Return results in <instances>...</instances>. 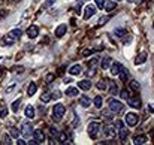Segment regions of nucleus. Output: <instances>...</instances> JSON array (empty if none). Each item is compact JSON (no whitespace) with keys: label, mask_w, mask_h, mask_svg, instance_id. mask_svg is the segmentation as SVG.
<instances>
[{"label":"nucleus","mask_w":154,"mask_h":145,"mask_svg":"<svg viewBox=\"0 0 154 145\" xmlns=\"http://www.w3.org/2000/svg\"><path fill=\"white\" fill-rule=\"evenodd\" d=\"M100 132H102V124L99 121H93V123H90L87 126V133L90 135V138H93V139H96L99 136Z\"/></svg>","instance_id":"obj_1"},{"label":"nucleus","mask_w":154,"mask_h":145,"mask_svg":"<svg viewBox=\"0 0 154 145\" xmlns=\"http://www.w3.org/2000/svg\"><path fill=\"white\" fill-rule=\"evenodd\" d=\"M65 114H66V106L65 105H61V103L54 105V108H53V120L54 121H61V118H63Z\"/></svg>","instance_id":"obj_2"},{"label":"nucleus","mask_w":154,"mask_h":145,"mask_svg":"<svg viewBox=\"0 0 154 145\" xmlns=\"http://www.w3.org/2000/svg\"><path fill=\"white\" fill-rule=\"evenodd\" d=\"M108 105H109V109H111L114 114L121 112V111H123V108H124V105H123L120 100H117V99H109Z\"/></svg>","instance_id":"obj_3"},{"label":"nucleus","mask_w":154,"mask_h":145,"mask_svg":"<svg viewBox=\"0 0 154 145\" xmlns=\"http://www.w3.org/2000/svg\"><path fill=\"white\" fill-rule=\"evenodd\" d=\"M96 14V6L94 5H87L84 8V20H90L91 17H94Z\"/></svg>","instance_id":"obj_4"},{"label":"nucleus","mask_w":154,"mask_h":145,"mask_svg":"<svg viewBox=\"0 0 154 145\" xmlns=\"http://www.w3.org/2000/svg\"><path fill=\"white\" fill-rule=\"evenodd\" d=\"M33 126H32V123L30 121H25V123H23V126H21V133L24 135V136H30L32 133H33Z\"/></svg>","instance_id":"obj_5"},{"label":"nucleus","mask_w":154,"mask_h":145,"mask_svg":"<svg viewBox=\"0 0 154 145\" xmlns=\"http://www.w3.org/2000/svg\"><path fill=\"white\" fill-rule=\"evenodd\" d=\"M138 115L135 114V112H129V114H126V123L129 124L130 127H133V126H136L138 124Z\"/></svg>","instance_id":"obj_6"},{"label":"nucleus","mask_w":154,"mask_h":145,"mask_svg":"<svg viewBox=\"0 0 154 145\" xmlns=\"http://www.w3.org/2000/svg\"><path fill=\"white\" fill-rule=\"evenodd\" d=\"M141 103H142V102H141V99L136 96V97H129V99H127V105H129V106L130 108H133V109H139L141 108Z\"/></svg>","instance_id":"obj_7"},{"label":"nucleus","mask_w":154,"mask_h":145,"mask_svg":"<svg viewBox=\"0 0 154 145\" xmlns=\"http://www.w3.org/2000/svg\"><path fill=\"white\" fill-rule=\"evenodd\" d=\"M33 138H34V141L37 144H42L45 141V135H44V132L41 129H34L33 130Z\"/></svg>","instance_id":"obj_8"},{"label":"nucleus","mask_w":154,"mask_h":145,"mask_svg":"<svg viewBox=\"0 0 154 145\" xmlns=\"http://www.w3.org/2000/svg\"><path fill=\"white\" fill-rule=\"evenodd\" d=\"M27 36L30 37V39H34V37H37V34H39V29H37V25H29V29H27Z\"/></svg>","instance_id":"obj_9"},{"label":"nucleus","mask_w":154,"mask_h":145,"mask_svg":"<svg viewBox=\"0 0 154 145\" xmlns=\"http://www.w3.org/2000/svg\"><path fill=\"white\" fill-rule=\"evenodd\" d=\"M66 32H68V25L66 24H60L58 27L56 29L54 34H56V37H63V36L66 34Z\"/></svg>","instance_id":"obj_10"},{"label":"nucleus","mask_w":154,"mask_h":145,"mask_svg":"<svg viewBox=\"0 0 154 145\" xmlns=\"http://www.w3.org/2000/svg\"><path fill=\"white\" fill-rule=\"evenodd\" d=\"M121 68L123 66L120 64V63H117V61H114V63H111V66H109V72H111V75H118L120 73V70H121Z\"/></svg>","instance_id":"obj_11"},{"label":"nucleus","mask_w":154,"mask_h":145,"mask_svg":"<svg viewBox=\"0 0 154 145\" xmlns=\"http://www.w3.org/2000/svg\"><path fill=\"white\" fill-rule=\"evenodd\" d=\"M82 72V66L81 64H72L70 68H69V73L72 76H76V75H79Z\"/></svg>","instance_id":"obj_12"},{"label":"nucleus","mask_w":154,"mask_h":145,"mask_svg":"<svg viewBox=\"0 0 154 145\" xmlns=\"http://www.w3.org/2000/svg\"><path fill=\"white\" fill-rule=\"evenodd\" d=\"M79 105L82 108H88L90 105H91V99H90L87 94H81V97H79Z\"/></svg>","instance_id":"obj_13"},{"label":"nucleus","mask_w":154,"mask_h":145,"mask_svg":"<svg viewBox=\"0 0 154 145\" xmlns=\"http://www.w3.org/2000/svg\"><path fill=\"white\" fill-rule=\"evenodd\" d=\"M78 88H81V90H84V91H88L90 88H91V81H90V80H82V81H79V82H78Z\"/></svg>","instance_id":"obj_14"},{"label":"nucleus","mask_w":154,"mask_h":145,"mask_svg":"<svg viewBox=\"0 0 154 145\" xmlns=\"http://www.w3.org/2000/svg\"><path fill=\"white\" fill-rule=\"evenodd\" d=\"M105 136L106 138H115V135H117V130H115V126H108L105 129Z\"/></svg>","instance_id":"obj_15"},{"label":"nucleus","mask_w":154,"mask_h":145,"mask_svg":"<svg viewBox=\"0 0 154 145\" xmlns=\"http://www.w3.org/2000/svg\"><path fill=\"white\" fill-rule=\"evenodd\" d=\"M111 63H112V58H111V57H103V58L99 61V64H100L102 69H109Z\"/></svg>","instance_id":"obj_16"},{"label":"nucleus","mask_w":154,"mask_h":145,"mask_svg":"<svg viewBox=\"0 0 154 145\" xmlns=\"http://www.w3.org/2000/svg\"><path fill=\"white\" fill-rule=\"evenodd\" d=\"M24 114H25V118H34V114H36L34 106H32V105H27V106H25Z\"/></svg>","instance_id":"obj_17"},{"label":"nucleus","mask_w":154,"mask_h":145,"mask_svg":"<svg viewBox=\"0 0 154 145\" xmlns=\"http://www.w3.org/2000/svg\"><path fill=\"white\" fill-rule=\"evenodd\" d=\"M12 39H15V41H18V39L21 37V34H23V32H21V29H12L9 33H8Z\"/></svg>","instance_id":"obj_18"},{"label":"nucleus","mask_w":154,"mask_h":145,"mask_svg":"<svg viewBox=\"0 0 154 145\" xmlns=\"http://www.w3.org/2000/svg\"><path fill=\"white\" fill-rule=\"evenodd\" d=\"M147 57H148L147 52H141V54L135 58V64H136V66H138V64H144V63L147 61Z\"/></svg>","instance_id":"obj_19"},{"label":"nucleus","mask_w":154,"mask_h":145,"mask_svg":"<svg viewBox=\"0 0 154 145\" xmlns=\"http://www.w3.org/2000/svg\"><path fill=\"white\" fill-rule=\"evenodd\" d=\"M147 142V136L145 135H136L135 138H133V144L135 145H142V144H145Z\"/></svg>","instance_id":"obj_20"},{"label":"nucleus","mask_w":154,"mask_h":145,"mask_svg":"<svg viewBox=\"0 0 154 145\" xmlns=\"http://www.w3.org/2000/svg\"><path fill=\"white\" fill-rule=\"evenodd\" d=\"M118 136H120V139H121V141H126V139H127V136H129V130H127L126 127L118 129Z\"/></svg>","instance_id":"obj_21"},{"label":"nucleus","mask_w":154,"mask_h":145,"mask_svg":"<svg viewBox=\"0 0 154 145\" xmlns=\"http://www.w3.org/2000/svg\"><path fill=\"white\" fill-rule=\"evenodd\" d=\"M36 91H37L36 82H30L29 87H27V94H29V96H33V94H36Z\"/></svg>","instance_id":"obj_22"},{"label":"nucleus","mask_w":154,"mask_h":145,"mask_svg":"<svg viewBox=\"0 0 154 145\" xmlns=\"http://www.w3.org/2000/svg\"><path fill=\"white\" fill-rule=\"evenodd\" d=\"M120 80L123 81V82H126V81H129V72H127V69H124V68H121V70H120Z\"/></svg>","instance_id":"obj_23"},{"label":"nucleus","mask_w":154,"mask_h":145,"mask_svg":"<svg viewBox=\"0 0 154 145\" xmlns=\"http://www.w3.org/2000/svg\"><path fill=\"white\" fill-rule=\"evenodd\" d=\"M66 94H68L69 97H73V96H78L79 91H78V88H76V87H69V88L66 90Z\"/></svg>","instance_id":"obj_24"},{"label":"nucleus","mask_w":154,"mask_h":145,"mask_svg":"<svg viewBox=\"0 0 154 145\" xmlns=\"http://www.w3.org/2000/svg\"><path fill=\"white\" fill-rule=\"evenodd\" d=\"M20 133H21V130H18L17 127H11V129H9V135H11V138L18 139V138H20Z\"/></svg>","instance_id":"obj_25"},{"label":"nucleus","mask_w":154,"mask_h":145,"mask_svg":"<svg viewBox=\"0 0 154 145\" xmlns=\"http://www.w3.org/2000/svg\"><path fill=\"white\" fill-rule=\"evenodd\" d=\"M102 115H103L105 120H112L114 118V112L111 109H105V111H102Z\"/></svg>","instance_id":"obj_26"},{"label":"nucleus","mask_w":154,"mask_h":145,"mask_svg":"<svg viewBox=\"0 0 154 145\" xmlns=\"http://www.w3.org/2000/svg\"><path fill=\"white\" fill-rule=\"evenodd\" d=\"M93 103L96 108H102V105H103V99H102V96H96L93 99Z\"/></svg>","instance_id":"obj_27"},{"label":"nucleus","mask_w":154,"mask_h":145,"mask_svg":"<svg viewBox=\"0 0 154 145\" xmlns=\"http://www.w3.org/2000/svg\"><path fill=\"white\" fill-rule=\"evenodd\" d=\"M2 42H3L5 45H12V44H15L17 41H15V39H12V37H11L9 34H6V36H5L3 39H2Z\"/></svg>","instance_id":"obj_28"},{"label":"nucleus","mask_w":154,"mask_h":145,"mask_svg":"<svg viewBox=\"0 0 154 145\" xmlns=\"http://www.w3.org/2000/svg\"><path fill=\"white\" fill-rule=\"evenodd\" d=\"M51 99H53V96H51L49 93H42V94H41V102H42V103H48Z\"/></svg>","instance_id":"obj_29"},{"label":"nucleus","mask_w":154,"mask_h":145,"mask_svg":"<svg viewBox=\"0 0 154 145\" xmlns=\"http://www.w3.org/2000/svg\"><path fill=\"white\" fill-rule=\"evenodd\" d=\"M114 34L117 36V37H124V36L127 34V32H126L124 29H115V30H114Z\"/></svg>","instance_id":"obj_30"},{"label":"nucleus","mask_w":154,"mask_h":145,"mask_svg":"<svg viewBox=\"0 0 154 145\" xmlns=\"http://www.w3.org/2000/svg\"><path fill=\"white\" fill-rule=\"evenodd\" d=\"M20 105H21V99H18V100H15L14 103H12V112H18V109H20Z\"/></svg>","instance_id":"obj_31"},{"label":"nucleus","mask_w":154,"mask_h":145,"mask_svg":"<svg viewBox=\"0 0 154 145\" xmlns=\"http://www.w3.org/2000/svg\"><path fill=\"white\" fill-rule=\"evenodd\" d=\"M129 85H130V88H132L133 91H139V90H141V85H139L138 81H130Z\"/></svg>","instance_id":"obj_32"},{"label":"nucleus","mask_w":154,"mask_h":145,"mask_svg":"<svg viewBox=\"0 0 154 145\" xmlns=\"http://www.w3.org/2000/svg\"><path fill=\"white\" fill-rule=\"evenodd\" d=\"M109 93L111 94H118V87H117V84H115V82H111V88H109Z\"/></svg>","instance_id":"obj_33"},{"label":"nucleus","mask_w":154,"mask_h":145,"mask_svg":"<svg viewBox=\"0 0 154 145\" xmlns=\"http://www.w3.org/2000/svg\"><path fill=\"white\" fill-rule=\"evenodd\" d=\"M120 97H121L123 100H127V99H129V97H130L129 90H126V88H124V90H121V91H120Z\"/></svg>","instance_id":"obj_34"},{"label":"nucleus","mask_w":154,"mask_h":145,"mask_svg":"<svg viewBox=\"0 0 154 145\" xmlns=\"http://www.w3.org/2000/svg\"><path fill=\"white\" fill-rule=\"evenodd\" d=\"M115 6H117V5H115V2H114V0H112V2H105V9L106 11H112V9H115Z\"/></svg>","instance_id":"obj_35"},{"label":"nucleus","mask_w":154,"mask_h":145,"mask_svg":"<svg viewBox=\"0 0 154 145\" xmlns=\"http://www.w3.org/2000/svg\"><path fill=\"white\" fill-rule=\"evenodd\" d=\"M15 87H17V82H15V81H11V82L8 84V87L5 88V90H6V93H11V91L14 90Z\"/></svg>","instance_id":"obj_36"},{"label":"nucleus","mask_w":154,"mask_h":145,"mask_svg":"<svg viewBox=\"0 0 154 145\" xmlns=\"http://www.w3.org/2000/svg\"><path fill=\"white\" fill-rule=\"evenodd\" d=\"M49 133L57 139V138H58V135H60V132H58V129H56V127H49Z\"/></svg>","instance_id":"obj_37"},{"label":"nucleus","mask_w":154,"mask_h":145,"mask_svg":"<svg viewBox=\"0 0 154 145\" xmlns=\"http://www.w3.org/2000/svg\"><path fill=\"white\" fill-rule=\"evenodd\" d=\"M97 63H99V58H97V57L91 58V60L88 61V68H96V66H97Z\"/></svg>","instance_id":"obj_38"},{"label":"nucleus","mask_w":154,"mask_h":145,"mask_svg":"<svg viewBox=\"0 0 154 145\" xmlns=\"http://www.w3.org/2000/svg\"><path fill=\"white\" fill-rule=\"evenodd\" d=\"M97 88H99V90H106V80L97 82Z\"/></svg>","instance_id":"obj_39"},{"label":"nucleus","mask_w":154,"mask_h":145,"mask_svg":"<svg viewBox=\"0 0 154 145\" xmlns=\"http://www.w3.org/2000/svg\"><path fill=\"white\" fill-rule=\"evenodd\" d=\"M106 21H109V17H102V18L97 21V24H99V25H103V24H106Z\"/></svg>","instance_id":"obj_40"},{"label":"nucleus","mask_w":154,"mask_h":145,"mask_svg":"<svg viewBox=\"0 0 154 145\" xmlns=\"http://www.w3.org/2000/svg\"><path fill=\"white\" fill-rule=\"evenodd\" d=\"M8 115V108L6 106H3L2 109H0V118H5Z\"/></svg>","instance_id":"obj_41"},{"label":"nucleus","mask_w":154,"mask_h":145,"mask_svg":"<svg viewBox=\"0 0 154 145\" xmlns=\"http://www.w3.org/2000/svg\"><path fill=\"white\" fill-rule=\"evenodd\" d=\"M54 2H56V0H46V2L44 3V6H42L41 9H45V8H48V6H51V5H53V3H54Z\"/></svg>","instance_id":"obj_42"},{"label":"nucleus","mask_w":154,"mask_h":145,"mask_svg":"<svg viewBox=\"0 0 154 145\" xmlns=\"http://www.w3.org/2000/svg\"><path fill=\"white\" fill-rule=\"evenodd\" d=\"M96 6L102 9V8L105 6V0H96Z\"/></svg>","instance_id":"obj_43"},{"label":"nucleus","mask_w":154,"mask_h":145,"mask_svg":"<svg viewBox=\"0 0 154 145\" xmlns=\"http://www.w3.org/2000/svg\"><path fill=\"white\" fill-rule=\"evenodd\" d=\"M51 96H53L54 99H60L61 97V93H60L58 90H56V91H53V94H51Z\"/></svg>","instance_id":"obj_44"},{"label":"nucleus","mask_w":154,"mask_h":145,"mask_svg":"<svg viewBox=\"0 0 154 145\" xmlns=\"http://www.w3.org/2000/svg\"><path fill=\"white\" fill-rule=\"evenodd\" d=\"M23 70H24L23 66H18V68H14V70H12V72H14V73H23Z\"/></svg>","instance_id":"obj_45"},{"label":"nucleus","mask_w":154,"mask_h":145,"mask_svg":"<svg viewBox=\"0 0 154 145\" xmlns=\"http://www.w3.org/2000/svg\"><path fill=\"white\" fill-rule=\"evenodd\" d=\"M54 80V73H49V75H46V84H51V81Z\"/></svg>","instance_id":"obj_46"},{"label":"nucleus","mask_w":154,"mask_h":145,"mask_svg":"<svg viewBox=\"0 0 154 145\" xmlns=\"http://www.w3.org/2000/svg\"><path fill=\"white\" fill-rule=\"evenodd\" d=\"M114 126H115V129H121V127H124L123 121H120V120H118V121H115V123H114Z\"/></svg>","instance_id":"obj_47"},{"label":"nucleus","mask_w":154,"mask_h":145,"mask_svg":"<svg viewBox=\"0 0 154 145\" xmlns=\"http://www.w3.org/2000/svg\"><path fill=\"white\" fill-rule=\"evenodd\" d=\"M96 73V70H94V68H90V70L87 72V76H93Z\"/></svg>","instance_id":"obj_48"},{"label":"nucleus","mask_w":154,"mask_h":145,"mask_svg":"<svg viewBox=\"0 0 154 145\" xmlns=\"http://www.w3.org/2000/svg\"><path fill=\"white\" fill-rule=\"evenodd\" d=\"M17 144H18V145H25L27 142H25L24 139H20V138H18V139H17Z\"/></svg>","instance_id":"obj_49"},{"label":"nucleus","mask_w":154,"mask_h":145,"mask_svg":"<svg viewBox=\"0 0 154 145\" xmlns=\"http://www.w3.org/2000/svg\"><path fill=\"white\" fill-rule=\"evenodd\" d=\"M148 111L150 112H154V103H150L148 105Z\"/></svg>","instance_id":"obj_50"},{"label":"nucleus","mask_w":154,"mask_h":145,"mask_svg":"<svg viewBox=\"0 0 154 145\" xmlns=\"http://www.w3.org/2000/svg\"><path fill=\"white\" fill-rule=\"evenodd\" d=\"M5 144H11V135L9 136H5Z\"/></svg>","instance_id":"obj_51"},{"label":"nucleus","mask_w":154,"mask_h":145,"mask_svg":"<svg viewBox=\"0 0 154 145\" xmlns=\"http://www.w3.org/2000/svg\"><path fill=\"white\" fill-rule=\"evenodd\" d=\"M11 2H21V0H11Z\"/></svg>","instance_id":"obj_52"},{"label":"nucleus","mask_w":154,"mask_h":145,"mask_svg":"<svg viewBox=\"0 0 154 145\" xmlns=\"http://www.w3.org/2000/svg\"><path fill=\"white\" fill-rule=\"evenodd\" d=\"M127 2H133V0H127Z\"/></svg>","instance_id":"obj_53"},{"label":"nucleus","mask_w":154,"mask_h":145,"mask_svg":"<svg viewBox=\"0 0 154 145\" xmlns=\"http://www.w3.org/2000/svg\"><path fill=\"white\" fill-rule=\"evenodd\" d=\"M138 2H144V0H138Z\"/></svg>","instance_id":"obj_54"},{"label":"nucleus","mask_w":154,"mask_h":145,"mask_svg":"<svg viewBox=\"0 0 154 145\" xmlns=\"http://www.w3.org/2000/svg\"><path fill=\"white\" fill-rule=\"evenodd\" d=\"M115 2H118V0H115Z\"/></svg>","instance_id":"obj_55"},{"label":"nucleus","mask_w":154,"mask_h":145,"mask_svg":"<svg viewBox=\"0 0 154 145\" xmlns=\"http://www.w3.org/2000/svg\"><path fill=\"white\" fill-rule=\"evenodd\" d=\"M153 25H154V23H153Z\"/></svg>","instance_id":"obj_56"}]
</instances>
